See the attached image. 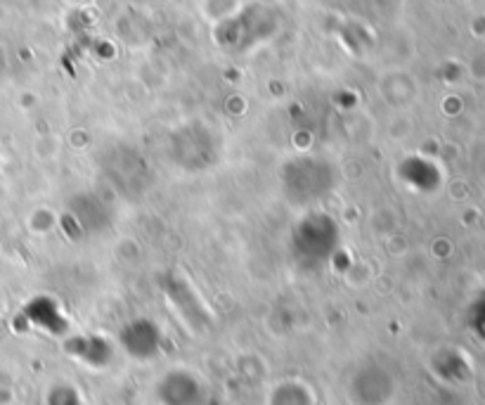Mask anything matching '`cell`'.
Returning <instances> with one entry per match:
<instances>
[{"label": "cell", "mask_w": 485, "mask_h": 405, "mask_svg": "<svg viewBox=\"0 0 485 405\" xmlns=\"http://www.w3.org/2000/svg\"><path fill=\"white\" fill-rule=\"evenodd\" d=\"M270 405H312V399L311 392H306L299 382H286L275 389Z\"/></svg>", "instance_id": "cell-1"}]
</instances>
